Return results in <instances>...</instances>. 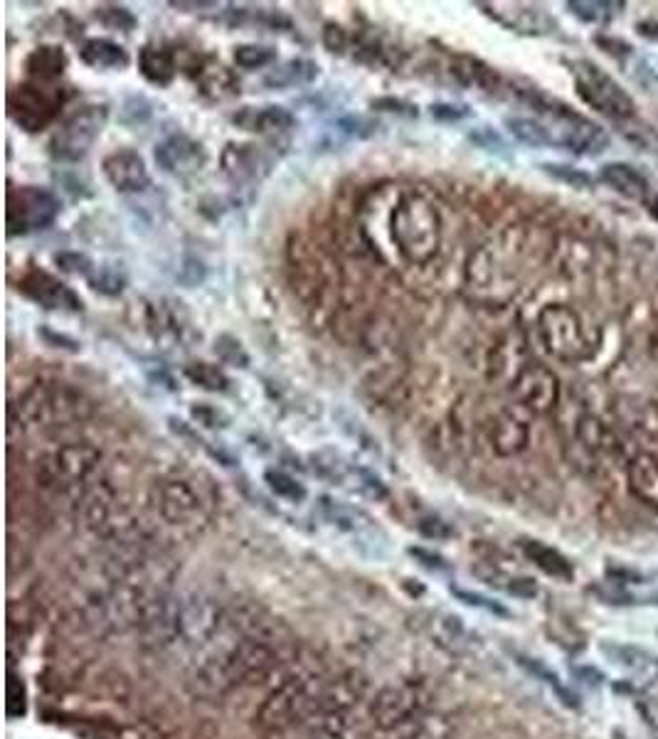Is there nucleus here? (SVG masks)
I'll list each match as a JSON object with an SVG mask.
<instances>
[{"label": "nucleus", "instance_id": "f257e3e1", "mask_svg": "<svg viewBox=\"0 0 658 739\" xmlns=\"http://www.w3.org/2000/svg\"><path fill=\"white\" fill-rule=\"evenodd\" d=\"M530 254V232L520 225H510L496 240L478 247L468 257L464 272L471 299L481 303H506L516 293L520 272Z\"/></svg>", "mask_w": 658, "mask_h": 739}, {"label": "nucleus", "instance_id": "f03ea898", "mask_svg": "<svg viewBox=\"0 0 658 739\" xmlns=\"http://www.w3.org/2000/svg\"><path fill=\"white\" fill-rule=\"evenodd\" d=\"M390 247L409 266H427L442 247V215L419 192L395 198L390 212Z\"/></svg>", "mask_w": 658, "mask_h": 739}, {"label": "nucleus", "instance_id": "7ed1b4c3", "mask_svg": "<svg viewBox=\"0 0 658 739\" xmlns=\"http://www.w3.org/2000/svg\"><path fill=\"white\" fill-rule=\"evenodd\" d=\"M324 675L296 671L282 673L279 683L269 690L257 710V724L267 732L292 730L296 724H306L316 714L318 695L324 688Z\"/></svg>", "mask_w": 658, "mask_h": 739}, {"label": "nucleus", "instance_id": "20e7f679", "mask_svg": "<svg viewBox=\"0 0 658 739\" xmlns=\"http://www.w3.org/2000/svg\"><path fill=\"white\" fill-rule=\"evenodd\" d=\"M520 97L525 104H530L538 111V117H540L538 121L545 126L550 146L567 149L572 153H590V156L607 150V131L590 118H584L582 114L572 111L567 104L552 99L538 89H525L520 92Z\"/></svg>", "mask_w": 658, "mask_h": 739}, {"label": "nucleus", "instance_id": "39448f33", "mask_svg": "<svg viewBox=\"0 0 658 739\" xmlns=\"http://www.w3.org/2000/svg\"><path fill=\"white\" fill-rule=\"evenodd\" d=\"M15 415L23 426H57L87 419L92 415V402L82 392L69 390L65 385H35L10 407V416Z\"/></svg>", "mask_w": 658, "mask_h": 739}, {"label": "nucleus", "instance_id": "423d86ee", "mask_svg": "<svg viewBox=\"0 0 658 739\" xmlns=\"http://www.w3.org/2000/svg\"><path fill=\"white\" fill-rule=\"evenodd\" d=\"M538 333L545 350L562 363H582L594 353L590 333L584 331L582 318L565 303H548L538 313Z\"/></svg>", "mask_w": 658, "mask_h": 739}, {"label": "nucleus", "instance_id": "0eeeda50", "mask_svg": "<svg viewBox=\"0 0 658 739\" xmlns=\"http://www.w3.org/2000/svg\"><path fill=\"white\" fill-rule=\"evenodd\" d=\"M227 609L205 594H188L173 601L170 611V641L190 648H205L225 631Z\"/></svg>", "mask_w": 658, "mask_h": 739}, {"label": "nucleus", "instance_id": "6e6552de", "mask_svg": "<svg viewBox=\"0 0 658 739\" xmlns=\"http://www.w3.org/2000/svg\"><path fill=\"white\" fill-rule=\"evenodd\" d=\"M429 707V690L422 683L402 681L385 685L370 700L367 714L370 723L380 732L400 730L405 724L416 723Z\"/></svg>", "mask_w": 658, "mask_h": 739}, {"label": "nucleus", "instance_id": "1a4fd4ad", "mask_svg": "<svg viewBox=\"0 0 658 739\" xmlns=\"http://www.w3.org/2000/svg\"><path fill=\"white\" fill-rule=\"evenodd\" d=\"M108 121V108L104 104H87L69 114L50 139V156L59 163L82 160L94 141L99 139Z\"/></svg>", "mask_w": 658, "mask_h": 739}, {"label": "nucleus", "instance_id": "9d476101", "mask_svg": "<svg viewBox=\"0 0 658 739\" xmlns=\"http://www.w3.org/2000/svg\"><path fill=\"white\" fill-rule=\"evenodd\" d=\"M59 200L37 185H13L8 190V212L5 225L10 237H26L40 232L57 220Z\"/></svg>", "mask_w": 658, "mask_h": 739}, {"label": "nucleus", "instance_id": "9b49d317", "mask_svg": "<svg viewBox=\"0 0 658 739\" xmlns=\"http://www.w3.org/2000/svg\"><path fill=\"white\" fill-rule=\"evenodd\" d=\"M572 75H575L577 94L582 97L591 108H597L600 114L609 118H629L633 117V99L624 92V87L617 84V79L600 69L591 62H575L572 65Z\"/></svg>", "mask_w": 658, "mask_h": 739}, {"label": "nucleus", "instance_id": "f8f14e48", "mask_svg": "<svg viewBox=\"0 0 658 739\" xmlns=\"http://www.w3.org/2000/svg\"><path fill=\"white\" fill-rule=\"evenodd\" d=\"M101 464V451L92 444H65L42 461V478L59 490H82Z\"/></svg>", "mask_w": 658, "mask_h": 739}, {"label": "nucleus", "instance_id": "ddd939ff", "mask_svg": "<svg viewBox=\"0 0 658 739\" xmlns=\"http://www.w3.org/2000/svg\"><path fill=\"white\" fill-rule=\"evenodd\" d=\"M153 506L163 523L180 530H192L205 523V503L188 478H166L153 490Z\"/></svg>", "mask_w": 658, "mask_h": 739}, {"label": "nucleus", "instance_id": "4468645a", "mask_svg": "<svg viewBox=\"0 0 658 739\" xmlns=\"http://www.w3.org/2000/svg\"><path fill=\"white\" fill-rule=\"evenodd\" d=\"M62 107V97L37 82L17 84L8 94V114L23 131L35 133L47 128Z\"/></svg>", "mask_w": 658, "mask_h": 739}, {"label": "nucleus", "instance_id": "2eb2a0df", "mask_svg": "<svg viewBox=\"0 0 658 739\" xmlns=\"http://www.w3.org/2000/svg\"><path fill=\"white\" fill-rule=\"evenodd\" d=\"M510 392L516 397L518 407L530 415H550L558 407L560 380L550 367L540 363H528L510 383Z\"/></svg>", "mask_w": 658, "mask_h": 739}, {"label": "nucleus", "instance_id": "dca6fc26", "mask_svg": "<svg viewBox=\"0 0 658 739\" xmlns=\"http://www.w3.org/2000/svg\"><path fill=\"white\" fill-rule=\"evenodd\" d=\"M153 156H156V163H159L160 170H166L168 175H175V178L198 175L208 163L205 146L190 139V136H185V133L168 136L166 141H160L156 146Z\"/></svg>", "mask_w": 658, "mask_h": 739}, {"label": "nucleus", "instance_id": "f3484780", "mask_svg": "<svg viewBox=\"0 0 658 739\" xmlns=\"http://www.w3.org/2000/svg\"><path fill=\"white\" fill-rule=\"evenodd\" d=\"M17 291L47 311H82V299L75 291L42 269H27L17 282Z\"/></svg>", "mask_w": 658, "mask_h": 739}, {"label": "nucleus", "instance_id": "a211bd4d", "mask_svg": "<svg viewBox=\"0 0 658 739\" xmlns=\"http://www.w3.org/2000/svg\"><path fill=\"white\" fill-rule=\"evenodd\" d=\"M274 156L254 143H227L220 153V168L234 185L257 183L272 168Z\"/></svg>", "mask_w": 658, "mask_h": 739}, {"label": "nucleus", "instance_id": "6ab92c4d", "mask_svg": "<svg viewBox=\"0 0 658 739\" xmlns=\"http://www.w3.org/2000/svg\"><path fill=\"white\" fill-rule=\"evenodd\" d=\"M365 695L367 678L358 671H345L335 678H325L318 695L316 714H350L360 700H365Z\"/></svg>", "mask_w": 658, "mask_h": 739}, {"label": "nucleus", "instance_id": "aec40b11", "mask_svg": "<svg viewBox=\"0 0 658 739\" xmlns=\"http://www.w3.org/2000/svg\"><path fill=\"white\" fill-rule=\"evenodd\" d=\"M101 170L107 175L108 185L117 192H143L150 185L149 168L141 153L131 149H121L108 153Z\"/></svg>", "mask_w": 658, "mask_h": 739}, {"label": "nucleus", "instance_id": "412c9836", "mask_svg": "<svg viewBox=\"0 0 658 739\" xmlns=\"http://www.w3.org/2000/svg\"><path fill=\"white\" fill-rule=\"evenodd\" d=\"M232 124L242 131L257 133L264 139H279L296 126V117L289 108L267 104V107H242L232 114Z\"/></svg>", "mask_w": 658, "mask_h": 739}, {"label": "nucleus", "instance_id": "4be33fe9", "mask_svg": "<svg viewBox=\"0 0 658 739\" xmlns=\"http://www.w3.org/2000/svg\"><path fill=\"white\" fill-rule=\"evenodd\" d=\"M520 412H525V409L509 407L493 419L488 436H491V446L499 457H516V454H520L528 446V441H530V424H528V419Z\"/></svg>", "mask_w": 658, "mask_h": 739}, {"label": "nucleus", "instance_id": "5701e85b", "mask_svg": "<svg viewBox=\"0 0 658 739\" xmlns=\"http://www.w3.org/2000/svg\"><path fill=\"white\" fill-rule=\"evenodd\" d=\"M478 8H484L491 17H496L500 26H506L509 30L516 33H528V35H540L548 33L550 27H555L548 13L542 8H530V5H506L509 10H500L493 3H478Z\"/></svg>", "mask_w": 658, "mask_h": 739}, {"label": "nucleus", "instance_id": "b1692460", "mask_svg": "<svg viewBox=\"0 0 658 739\" xmlns=\"http://www.w3.org/2000/svg\"><path fill=\"white\" fill-rule=\"evenodd\" d=\"M626 483L632 496L649 508H658V458L633 454L626 464Z\"/></svg>", "mask_w": 658, "mask_h": 739}, {"label": "nucleus", "instance_id": "393cba45", "mask_svg": "<svg viewBox=\"0 0 658 739\" xmlns=\"http://www.w3.org/2000/svg\"><path fill=\"white\" fill-rule=\"evenodd\" d=\"M192 79L198 84L202 97L210 101H227L240 94V79H237V75H234L232 69H227L225 65L212 62V59L200 62Z\"/></svg>", "mask_w": 658, "mask_h": 739}, {"label": "nucleus", "instance_id": "a878e982", "mask_svg": "<svg viewBox=\"0 0 658 739\" xmlns=\"http://www.w3.org/2000/svg\"><path fill=\"white\" fill-rule=\"evenodd\" d=\"M530 360H525V341L518 335V333H509L503 335L500 343H496V348L491 353V380H509L510 383L516 380L518 373L528 365Z\"/></svg>", "mask_w": 658, "mask_h": 739}, {"label": "nucleus", "instance_id": "bb28decb", "mask_svg": "<svg viewBox=\"0 0 658 739\" xmlns=\"http://www.w3.org/2000/svg\"><path fill=\"white\" fill-rule=\"evenodd\" d=\"M449 75L458 87H476L481 92H496L500 87L499 72L481 59L468 57V55H457L451 59Z\"/></svg>", "mask_w": 658, "mask_h": 739}, {"label": "nucleus", "instance_id": "cd10ccee", "mask_svg": "<svg viewBox=\"0 0 658 739\" xmlns=\"http://www.w3.org/2000/svg\"><path fill=\"white\" fill-rule=\"evenodd\" d=\"M67 69V55L57 45H40L26 59L27 77L37 84L55 82Z\"/></svg>", "mask_w": 658, "mask_h": 739}, {"label": "nucleus", "instance_id": "c85d7f7f", "mask_svg": "<svg viewBox=\"0 0 658 739\" xmlns=\"http://www.w3.org/2000/svg\"><path fill=\"white\" fill-rule=\"evenodd\" d=\"M601 651L607 658L619 668H624L629 673L642 675V678H653L658 675V656L649 653L642 646H629V643H604Z\"/></svg>", "mask_w": 658, "mask_h": 739}, {"label": "nucleus", "instance_id": "c756f323", "mask_svg": "<svg viewBox=\"0 0 658 739\" xmlns=\"http://www.w3.org/2000/svg\"><path fill=\"white\" fill-rule=\"evenodd\" d=\"M600 175L609 188L622 192L624 198L642 202L649 195V180L636 168L629 166V163H607V166L601 168Z\"/></svg>", "mask_w": 658, "mask_h": 739}, {"label": "nucleus", "instance_id": "7c9ffc66", "mask_svg": "<svg viewBox=\"0 0 658 739\" xmlns=\"http://www.w3.org/2000/svg\"><path fill=\"white\" fill-rule=\"evenodd\" d=\"M318 77V65L311 59H289L283 65L269 69L264 84L269 89H292V87H306Z\"/></svg>", "mask_w": 658, "mask_h": 739}, {"label": "nucleus", "instance_id": "2f4dec72", "mask_svg": "<svg viewBox=\"0 0 658 739\" xmlns=\"http://www.w3.org/2000/svg\"><path fill=\"white\" fill-rule=\"evenodd\" d=\"M79 57L84 65L94 67V69H124L129 65V52L107 37H92V40L84 42Z\"/></svg>", "mask_w": 658, "mask_h": 739}, {"label": "nucleus", "instance_id": "473e14b6", "mask_svg": "<svg viewBox=\"0 0 658 739\" xmlns=\"http://www.w3.org/2000/svg\"><path fill=\"white\" fill-rule=\"evenodd\" d=\"M523 555L528 557L538 570H542L545 574H550V577H558V580H572V577H575V567H572V562H570L562 552L550 548V545H542V542L538 540H525Z\"/></svg>", "mask_w": 658, "mask_h": 739}, {"label": "nucleus", "instance_id": "72a5a7b5", "mask_svg": "<svg viewBox=\"0 0 658 739\" xmlns=\"http://www.w3.org/2000/svg\"><path fill=\"white\" fill-rule=\"evenodd\" d=\"M139 69L146 82L156 87H168L175 79V59L166 47L146 45L139 52Z\"/></svg>", "mask_w": 658, "mask_h": 739}, {"label": "nucleus", "instance_id": "f704fd0d", "mask_svg": "<svg viewBox=\"0 0 658 739\" xmlns=\"http://www.w3.org/2000/svg\"><path fill=\"white\" fill-rule=\"evenodd\" d=\"M301 739H355L350 714H316L303 724Z\"/></svg>", "mask_w": 658, "mask_h": 739}, {"label": "nucleus", "instance_id": "c9c22d12", "mask_svg": "<svg viewBox=\"0 0 658 739\" xmlns=\"http://www.w3.org/2000/svg\"><path fill=\"white\" fill-rule=\"evenodd\" d=\"M432 636L437 641V646L444 648L447 653H461L467 646L468 633L464 629V623L457 616H437L432 623Z\"/></svg>", "mask_w": 658, "mask_h": 739}, {"label": "nucleus", "instance_id": "e433bc0d", "mask_svg": "<svg viewBox=\"0 0 658 739\" xmlns=\"http://www.w3.org/2000/svg\"><path fill=\"white\" fill-rule=\"evenodd\" d=\"M454 734H457V724L449 714L425 713L416 723H412L407 739H454Z\"/></svg>", "mask_w": 658, "mask_h": 739}, {"label": "nucleus", "instance_id": "4c0bfd02", "mask_svg": "<svg viewBox=\"0 0 658 739\" xmlns=\"http://www.w3.org/2000/svg\"><path fill=\"white\" fill-rule=\"evenodd\" d=\"M506 128L510 131L513 139H518L525 146H533V149H542V146H550L548 131L538 118H523V117H509L506 118Z\"/></svg>", "mask_w": 658, "mask_h": 739}, {"label": "nucleus", "instance_id": "58836bf2", "mask_svg": "<svg viewBox=\"0 0 658 739\" xmlns=\"http://www.w3.org/2000/svg\"><path fill=\"white\" fill-rule=\"evenodd\" d=\"M185 377L192 385H198V387L208 392H225L227 385H230V377L220 367L210 365V363H190L185 367Z\"/></svg>", "mask_w": 658, "mask_h": 739}, {"label": "nucleus", "instance_id": "ea45409f", "mask_svg": "<svg viewBox=\"0 0 658 739\" xmlns=\"http://www.w3.org/2000/svg\"><path fill=\"white\" fill-rule=\"evenodd\" d=\"M577 441L582 444L590 454H600L607 449L609 432L607 426L597 419V416H582L577 424Z\"/></svg>", "mask_w": 658, "mask_h": 739}, {"label": "nucleus", "instance_id": "a19ab883", "mask_svg": "<svg viewBox=\"0 0 658 739\" xmlns=\"http://www.w3.org/2000/svg\"><path fill=\"white\" fill-rule=\"evenodd\" d=\"M234 62L242 69H264V67L276 62V50L267 47V45H257V42L237 45L234 47Z\"/></svg>", "mask_w": 658, "mask_h": 739}, {"label": "nucleus", "instance_id": "79ce46f5", "mask_svg": "<svg viewBox=\"0 0 658 739\" xmlns=\"http://www.w3.org/2000/svg\"><path fill=\"white\" fill-rule=\"evenodd\" d=\"M324 510H325V515H328V520H331V523L338 525V528H345V530L358 532L370 525V518H367L363 510H358V508H353V506H338V503H334V500L325 498Z\"/></svg>", "mask_w": 658, "mask_h": 739}, {"label": "nucleus", "instance_id": "37998d69", "mask_svg": "<svg viewBox=\"0 0 658 739\" xmlns=\"http://www.w3.org/2000/svg\"><path fill=\"white\" fill-rule=\"evenodd\" d=\"M632 415L626 416V424L636 429V432L646 434V436H658V407L651 402H632L629 405Z\"/></svg>", "mask_w": 658, "mask_h": 739}, {"label": "nucleus", "instance_id": "c03bdc74", "mask_svg": "<svg viewBox=\"0 0 658 739\" xmlns=\"http://www.w3.org/2000/svg\"><path fill=\"white\" fill-rule=\"evenodd\" d=\"M89 283H92V289L101 291V293H107V296H117V293L124 291L126 274L118 269V266L101 264L94 266L92 276H89Z\"/></svg>", "mask_w": 658, "mask_h": 739}, {"label": "nucleus", "instance_id": "a18cd8bd", "mask_svg": "<svg viewBox=\"0 0 658 739\" xmlns=\"http://www.w3.org/2000/svg\"><path fill=\"white\" fill-rule=\"evenodd\" d=\"M264 481H267V486L272 490H274L279 498H286V500H303L306 498V488L301 486L293 476L283 474V471H276V468H269L267 474H264Z\"/></svg>", "mask_w": 658, "mask_h": 739}, {"label": "nucleus", "instance_id": "49530a36", "mask_svg": "<svg viewBox=\"0 0 658 739\" xmlns=\"http://www.w3.org/2000/svg\"><path fill=\"white\" fill-rule=\"evenodd\" d=\"M94 15L99 20L101 26H107L108 30H124V33H131L136 27V17L134 13L124 5H99L94 10Z\"/></svg>", "mask_w": 658, "mask_h": 739}, {"label": "nucleus", "instance_id": "de8ad7c7", "mask_svg": "<svg viewBox=\"0 0 658 739\" xmlns=\"http://www.w3.org/2000/svg\"><path fill=\"white\" fill-rule=\"evenodd\" d=\"M567 8L572 10L580 20H584V23H604V20H609L614 13H619V10L614 8H622V5H617V3H587V0H572V3H567Z\"/></svg>", "mask_w": 658, "mask_h": 739}, {"label": "nucleus", "instance_id": "09e8293b", "mask_svg": "<svg viewBox=\"0 0 658 739\" xmlns=\"http://www.w3.org/2000/svg\"><path fill=\"white\" fill-rule=\"evenodd\" d=\"M215 353L222 363H227V365L234 367L250 365V355L244 353L242 343L237 341V338H232V335H227V333L225 335H220L215 341Z\"/></svg>", "mask_w": 658, "mask_h": 739}, {"label": "nucleus", "instance_id": "8fccbe9b", "mask_svg": "<svg viewBox=\"0 0 658 739\" xmlns=\"http://www.w3.org/2000/svg\"><path fill=\"white\" fill-rule=\"evenodd\" d=\"M55 262H57V266L62 269V272H67V274H79L84 276V279H89L94 272V262L87 254H79V251H65V254H57L55 257Z\"/></svg>", "mask_w": 658, "mask_h": 739}, {"label": "nucleus", "instance_id": "3c124183", "mask_svg": "<svg viewBox=\"0 0 658 739\" xmlns=\"http://www.w3.org/2000/svg\"><path fill=\"white\" fill-rule=\"evenodd\" d=\"M190 415L195 422L202 424V426H210V429H217V426H227V424H230V419H227L225 412H222V409L212 407V405H208V402H198V405H192Z\"/></svg>", "mask_w": 658, "mask_h": 739}, {"label": "nucleus", "instance_id": "603ef678", "mask_svg": "<svg viewBox=\"0 0 658 739\" xmlns=\"http://www.w3.org/2000/svg\"><path fill=\"white\" fill-rule=\"evenodd\" d=\"M545 173H550L552 178H558L562 183L572 185V188H590L591 178L582 170H577L572 166H555V163H545Z\"/></svg>", "mask_w": 658, "mask_h": 739}, {"label": "nucleus", "instance_id": "864d4df0", "mask_svg": "<svg viewBox=\"0 0 658 739\" xmlns=\"http://www.w3.org/2000/svg\"><path fill=\"white\" fill-rule=\"evenodd\" d=\"M429 114L437 121H444V124H454V121H461V118L468 117V107L464 104H432L429 107Z\"/></svg>", "mask_w": 658, "mask_h": 739}, {"label": "nucleus", "instance_id": "5fc2aeb1", "mask_svg": "<svg viewBox=\"0 0 658 739\" xmlns=\"http://www.w3.org/2000/svg\"><path fill=\"white\" fill-rule=\"evenodd\" d=\"M324 45H325V50H328V52H338V55H343V52L348 50L350 37H348V33H345V30H343L341 26H335V23H328V26L324 27Z\"/></svg>", "mask_w": 658, "mask_h": 739}, {"label": "nucleus", "instance_id": "6e6d98bb", "mask_svg": "<svg viewBox=\"0 0 658 739\" xmlns=\"http://www.w3.org/2000/svg\"><path fill=\"white\" fill-rule=\"evenodd\" d=\"M370 107L377 111H390V114H400V117H416V107L407 104L402 99H392V97H383V99H373Z\"/></svg>", "mask_w": 658, "mask_h": 739}, {"label": "nucleus", "instance_id": "4d7b16f0", "mask_svg": "<svg viewBox=\"0 0 658 739\" xmlns=\"http://www.w3.org/2000/svg\"><path fill=\"white\" fill-rule=\"evenodd\" d=\"M37 335H40V338H45V341H47V345H52V348H62V350H67V353H79V343L72 341L69 335L55 333V331H50V328H40V331H37Z\"/></svg>", "mask_w": 658, "mask_h": 739}, {"label": "nucleus", "instance_id": "13d9d810", "mask_svg": "<svg viewBox=\"0 0 658 739\" xmlns=\"http://www.w3.org/2000/svg\"><path fill=\"white\" fill-rule=\"evenodd\" d=\"M419 530L425 532L427 538H447V535H451L447 523H442L439 518H427V520H422V523H419Z\"/></svg>", "mask_w": 658, "mask_h": 739}, {"label": "nucleus", "instance_id": "bf43d9fd", "mask_svg": "<svg viewBox=\"0 0 658 739\" xmlns=\"http://www.w3.org/2000/svg\"><path fill=\"white\" fill-rule=\"evenodd\" d=\"M170 5H173V8H212L215 3H183V0H180V3H170Z\"/></svg>", "mask_w": 658, "mask_h": 739}, {"label": "nucleus", "instance_id": "052dcab7", "mask_svg": "<svg viewBox=\"0 0 658 739\" xmlns=\"http://www.w3.org/2000/svg\"><path fill=\"white\" fill-rule=\"evenodd\" d=\"M651 215H653L658 220V198L653 200V202H651Z\"/></svg>", "mask_w": 658, "mask_h": 739}]
</instances>
